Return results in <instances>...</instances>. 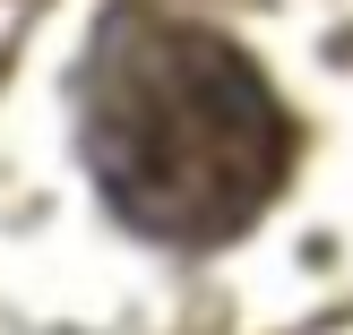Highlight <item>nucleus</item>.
<instances>
[{
  "instance_id": "nucleus-1",
  "label": "nucleus",
  "mask_w": 353,
  "mask_h": 335,
  "mask_svg": "<svg viewBox=\"0 0 353 335\" xmlns=\"http://www.w3.org/2000/svg\"><path fill=\"white\" fill-rule=\"evenodd\" d=\"M86 172L147 241H233L293 172V112L233 34L172 9H112L78 86Z\"/></svg>"
}]
</instances>
